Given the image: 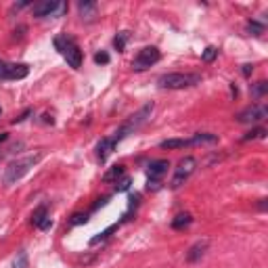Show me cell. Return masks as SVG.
I'll return each instance as SVG.
<instances>
[{"label": "cell", "mask_w": 268, "mask_h": 268, "mask_svg": "<svg viewBox=\"0 0 268 268\" xmlns=\"http://www.w3.org/2000/svg\"><path fill=\"white\" fill-rule=\"evenodd\" d=\"M118 226H119V222H118V224H111L109 228H105V231H103V233H99L97 237H92V239H90V245H99L101 241L109 239V237H111V233H113V231H118Z\"/></svg>", "instance_id": "obj_19"}, {"label": "cell", "mask_w": 268, "mask_h": 268, "mask_svg": "<svg viewBox=\"0 0 268 268\" xmlns=\"http://www.w3.org/2000/svg\"><path fill=\"white\" fill-rule=\"evenodd\" d=\"M260 209H262V212L266 209V199H262V201H260Z\"/></svg>", "instance_id": "obj_30"}, {"label": "cell", "mask_w": 268, "mask_h": 268, "mask_svg": "<svg viewBox=\"0 0 268 268\" xmlns=\"http://www.w3.org/2000/svg\"><path fill=\"white\" fill-rule=\"evenodd\" d=\"M97 9H99L97 2H90V0H80L78 2L82 21H94V19H97Z\"/></svg>", "instance_id": "obj_12"}, {"label": "cell", "mask_w": 268, "mask_h": 268, "mask_svg": "<svg viewBox=\"0 0 268 268\" xmlns=\"http://www.w3.org/2000/svg\"><path fill=\"white\" fill-rule=\"evenodd\" d=\"M63 13H67V4L65 2H59V0H42V2L34 4V15L36 17H61Z\"/></svg>", "instance_id": "obj_7"}, {"label": "cell", "mask_w": 268, "mask_h": 268, "mask_svg": "<svg viewBox=\"0 0 268 268\" xmlns=\"http://www.w3.org/2000/svg\"><path fill=\"white\" fill-rule=\"evenodd\" d=\"M2 140H6V134H0V143H2Z\"/></svg>", "instance_id": "obj_31"}, {"label": "cell", "mask_w": 268, "mask_h": 268, "mask_svg": "<svg viewBox=\"0 0 268 268\" xmlns=\"http://www.w3.org/2000/svg\"><path fill=\"white\" fill-rule=\"evenodd\" d=\"M195 168H197V159H195V157H191V155L182 157L180 162H178V168L174 170V178H172L170 187H172V189L182 187V184L191 178V174L195 172Z\"/></svg>", "instance_id": "obj_5"}, {"label": "cell", "mask_w": 268, "mask_h": 268, "mask_svg": "<svg viewBox=\"0 0 268 268\" xmlns=\"http://www.w3.org/2000/svg\"><path fill=\"white\" fill-rule=\"evenodd\" d=\"M216 57H218V48L216 46H208L206 50H203V55H201V59L206 61V63H212Z\"/></svg>", "instance_id": "obj_23"}, {"label": "cell", "mask_w": 268, "mask_h": 268, "mask_svg": "<svg viewBox=\"0 0 268 268\" xmlns=\"http://www.w3.org/2000/svg\"><path fill=\"white\" fill-rule=\"evenodd\" d=\"M208 241H197V243L191 247L189 250V253H187V262H197V260H201L203 258V253H206V250H208Z\"/></svg>", "instance_id": "obj_14"}, {"label": "cell", "mask_w": 268, "mask_h": 268, "mask_svg": "<svg viewBox=\"0 0 268 268\" xmlns=\"http://www.w3.org/2000/svg\"><path fill=\"white\" fill-rule=\"evenodd\" d=\"M116 149V143H113V138H101L99 145H97V155H99V162L105 164L107 157L111 155V151Z\"/></svg>", "instance_id": "obj_13"}, {"label": "cell", "mask_w": 268, "mask_h": 268, "mask_svg": "<svg viewBox=\"0 0 268 268\" xmlns=\"http://www.w3.org/2000/svg\"><path fill=\"white\" fill-rule=\"evenodd\" d=\"M168 168H170L168 159H155V162H151L149 164V182H147V189L157 191L159 180H162V176L168 172Z\"/></svg>", "instance_id": "obj_10"}, {"label": "cell", "mask_w": 268, "mask_h": 268, "mask_svg": "<svg viewBox=\"0 0 268 268\" xmlns=\"http://www.w3.org/2000/svg\"><path fill=\"white\" fill-rule=\"evenodd\" d=\"M153 109H155V105H153V103H147L145 107H140V111H138V113H134V116L128 119V122H126V124H122V126H119V128H118L116 136H113V143L118 145L119 140H124L126 136H128V134H132V132L136 130V128H140V126H143V124L147 122V119L151 118Z\"/></svg>", "instance_id": "obj_3"}, {"label": "cell", "mask_w": 268, "mask_h": 268, "mask_svg": "<svg viewBox=\"0 0 268 268\" xmlns=\"http://www.w3.org/2000/svg\"><path fill=\"white\" fill-rule=\"evenodd\" d=\"M201 82L199 74H164L159 78V86L170 88V90H182V88L195 86Z\"/></svg>", "instance_id": "obj_4"}, {"label": "cell", "mask_w": 268, "mask_h": 268, "mask_svg": "<svg viewBox=\"0 0 268 268\" xmlns=\"http://www.w3.org/2000/svg\"><path fill=\"white\" fill-rule=\"evenodd\" d=\"M252 72H253V65H243V75H245V78H250Z\"/></svg>", "instance_id": "obj_29"}, {"label": "cell", "mask_w": 268, "mask_h": 268, "mask_svg": "<svg viewBox=\"0 0 268 268\" xmlns=\"http://www.w3.org/2000/svg\"><path fill=\"white\" fill-rule=\"evenodd\" d=\"M268 118V107L266 105H252L243 109L241 113H237V122L241 124H256V122H262V119Z\"/></svg>", "instance_id": "obj_9"}, {"label": "cell", "mask_w": 268, "mask_h": 268, "mask_svg": "<svg viewBox=\"0 0 268 268\" xmlns=\"http://www.w3.org/2000/svg\"><path fill=\"white\" fill-rule=\"evenodd\" d=\"M159 59H162V53H159L155 46H145L143 50H138L136 57H134L132 69L134 72H145V69H149L151 65H155Z\"/></svg>", "instance_id": "obj_6"}, {"label": "cell", "mask_w": 268, "mask_h": 268, "mask_svg": "<svg viewBox=\"0 0 268 268\" xmlns=\"http://www.w3.org/2000/svg\"><path fill=\"white\" fill-rule=\"evenodd\" d=\"M191 222H193V218H191V214H178L174 220H172V228L174 231H184Z\"/></svg>", "instance_id": "obj_17"}, {"label": "cell", "mask_w": 268, "mask_h": 268, "mask_svg": "<svg viewBox=\"0 0 268 268\" xmlns=\"http://www.w3.org/2000/svg\"><path fill=\"white\" fill-rule=\"evenodd\" d=\"M218 136L216 134H209V132H199L191 138V145H203V143H216Z\"/></svg>", "instance_id": "obj_18"}, {"label": "cell", "mask_w": 268, "mask_h": 268, "mask_svg": "<svg viewBox=\"0 0 268 268\" xmlns=\"http://www.w3.org/2000/svg\"><path fill=\"white\" fill-rule=\"evenodd\" d=\"M13 268H30V260H28V253L25 252H19L15 262H13Z\"/></svg>", "instance_id": "obj_22"}, {"label": "cell", "mask_w": 268, "mask_h": 268, "mask_svg": "<svg viewBox=\"0 0 268 268\" xmlns=\"http://www.w3.org/2000/svg\"><path fill=\"white\" fill-rule=\"evenodd\" d=\"M264 30H266V25L264 23H260V21H247V31L253 36H260V34H264Z\"/></svg>", "instance_id": "obj_20"}, {"label": "cell", "mask_w": 268, "mask_h": 268, "mask_svg": "<svg viewBox=\"0 0 268 268\" xmlns=\"http://www.w3.org/2000/svg\"><path fill=\"white\" fill-rule=\"evenodd\" d=\"M94 63H99V65H107V63H109V55H107L105 50H101V53L94 55Z\"/></svg>", "instance_id": "obj_27"}, {"label": "cell", "mask_w": 268, "mask_h": 268, "mask_svg": "<svg viewBox=\"0 0 268 268\" xmlns=\"http://www.w3.org/2000/svg\"><path fill=\"white\" fill-rule=\"evenodd\" d=\"M126 176V168L124 165H113V168H109L103 174V180L105 182H118L119 178H124Z\"/></svg>", "instance_id": "obj_15"}, {"label": "cell", "mask_w": 268, "mask_h": 268, "mask_svg": "<svg viewBox=\"0 0 268 268\" xmlns=\"http://www.w3.org/2000/svg\"><path fill=\"white\" fill-rule=\"evenodd\" d=\"M55 48L59 50L63 57H65V61H67L69 67H74V69H80L82 67V59H84V55H82L78 42H75L72 36H67V34L57 36L55 38Z\"/></svg>", "instance_id": "obj_1"}, {"label": "cell", "mask_w": 268, "mask_h": 268, "mask_svg": "<svg viewBox=\"0 0 268 268\" xmlns=\"http://www.w3.org/2000/svg\"><path fill=\"white\" fill-rule=\"evenodd\" d=\"M0 116H2V107H0Z\"/></svg>", "instance_id": "obj_32"}, {"label": "cell", "mask_w": 268, "mask_h": 268, "mask_svg": "<svg viewBox=\"0 0 268 268\" xmlns=\"http://www.w3.org/2000/svg\"><path fill=\"white\" fill-rule=\"evenodd\" d=\"M162 149H182V147H191V138H168L159 143Z\"/></svg>", "instance_id": "obj_16"}, {"label": "cell", "mask_w": 268, "mask_h": 268, "mask_svg": "<svg viewBox=\"0 0 268 268\" xmlns=\"http://www.w3.org/2000/svg\"><path fill=\"white\" fill-rule=\"evenodd\" d=\"M86 222H88V214L78 212V214H74V216H72L69 224H72V226H78V224H86Z\"/></svg>", "instance_id": "obj_24"}, {"label": "cell", "mask_w": 268, "mask_h": 268, "mask_svg": "<svg viewBox=\"0 0 268 268\" xmlns=\"http://www.w3.org/2000/svg\"><path fill=\"white\" fill-rule=\"evenodd\" d=\"M31 224L36 228H40V231H50V228H53V220H50V214L44 206H40L31 214Z\"/></svg>", "instance_id": "obj_11"}, {"label": "cell", "mask_w": 268, "mask_h": 268, "mask_svg": "<svg viewBox=\"0 0 268 268\" xmlns=\"http://www.w3.org/2000/svg\"><path fill=\"white\" fill-rule=\"evenodd\" d=\"M130 184H132V180H130L128 176H124L122 180L118 182V191H119V193H122V191H128V189H130Z\"/></svg>", "instance_id": "obj_28"}, {"label": "cell", "mask_w": 268, "mask_h": 268, "mask_svg": "<svg viewBox=\"0 0 268 268\" xmlns=\"http://www.w3.org/2000/svg\"><path fill=\"white\" fill-rule=\"evenodd\" d=\"M266 92H268V84H266L264 80H262V82H258V84H253V86H252V94H253V97H256V99L264 97Z\"/></svg>", "instance_id": "obj_21"}, {"label": "cell", "mask_w": 268, "mask_h": 268, "mask_svg": "<svg viewBox=\"0 0 268 268\" xmlns=\"http://www.w3.org/2000/svg\"><path fill=\"white\" fill-rule=\"evenodd\" d=\"M126 38H128V34H126V31L118 34V36H116V40H113V46H116L118 50H124V46H126Z\"/></svg>", "instance_id": "obj_26"}, {"label": "cell", "mask_w": 268, "mask_h": 268, "mask_svg": "<svg viewBox=\"0 0 268 268\" xmlns=\"http://www.w3.org/2000/svg\"><path fill=\"white\" fill-rule=\"evenodd\" d=\"M30 67L23 63H6L0 61V80H23L28 78Z\"/></svg>", "instance_id": "obj_8"}, {"label": "cell", "mask_w": 268, "mask_h": 268, "mask_svg": "<svg viewBox=\"0 0 268 268\" xmlns=\"http://www.w3.org/2000/svg\"><path fill=\"white\" fill-rule=\"evenodd\" d=\"M266 136V130L264 128H253L252 132H247L245 136H243V140H253V138H264Z\"/></svg>", "instance_id": "obj_25"}, {"label": "cell", "mask_w": 268, "mask_h": 268, "mask_svg": "<svg viewBox=\"0 0 268 268\" xmlns=\"http://www.w3.org/2000/svg\"><path fill=\"white\" fill-rule=\"evenodd\" d=\"M42 159V153H34V155H28V157H21L17 162H11L6 165V172H4V182L6 184H15L17 180L28 174V172L34 168V165Z\"/></svg>", "instance_id": "obj_2"}]
</instances>
